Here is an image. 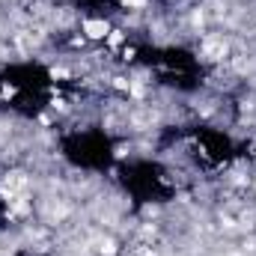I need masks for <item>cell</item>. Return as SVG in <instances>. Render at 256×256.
<instances>
[{
	"instance_id": "6da1fadb",
	"label": "cell",
	"mask_w": 256,
	"mask_h": 256,
	"mask_svg": "<svg viewBox=\"0 0 256 256\" xmlns=\"http://www.w3.org/2000/svg\"><path fill=\"white\" fill-rule=\"evenodd\" d=\"M78 30H80V36H84L86 42H92V45H104L108 33L114 30V21H110L108 15H80Z\"/></svg>"
},
{
	"instance_id": "7a4b0ae2",
	"label": "cell",
	"mask_w": 256,
	"mask_h": 256,
	"mask_svg": "<svg viewBox=\"0 0 256 256\" xmlns=\"http://www.w3.org/2000/svg\"><path fill=\"white\" fill-rule=\"evenodd\" d=\"M18 92H21V86L15 80H0V102L3 104H15L18 102Z\"/></svg>"
},
{
	"instance_id": "3957f363",
	"label": "cell",
	"mask_w": 256,
	"mask_h": 256,
	"mask_svg": "<svg viewBox=\"0 0 256 256\" xmlns=\"http://www.w3.org/2000/svg\"><path fill=\"white\" fill-rule=\"evenodd\" d=\"M116 6H120V12H137V15H146L149 6H152V0H116Z\"/></svg>"
},
{
	"instance_id": "277c9868",
	"label": "cell",
	"mask_w": 256,
	"mask_h": 256,
	"mask_svg": "<svg viewBox=\"0 0 256 256\" xmlns=\"http://www.w3.org/2000/svg\"><path fill=\"white\" fill-rule=\"evenodd\" d=\"M250 194L256 196V170H254V176H250Z\"/></svg>"
}]
</instances>
